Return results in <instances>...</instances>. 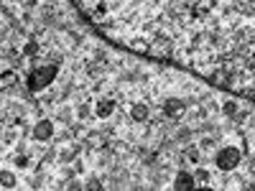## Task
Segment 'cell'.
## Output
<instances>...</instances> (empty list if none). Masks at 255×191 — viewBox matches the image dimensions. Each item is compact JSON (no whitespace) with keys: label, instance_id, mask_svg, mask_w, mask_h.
<instances>
[{"label":"cell","instance_id":"cell-3","mask_svg":"<svg viewBox=\"0 0 255 191\" xmlns=\"http://www.w3.org/2000/svg\"><path fill=\"white\" fill-rule=\"evenodd\" d=\"M125 115L133 125H145V122H151L153 110H151V104H148V99H135L125 107Z\"/></svg>","mask_w":255,"mask_h":191},{"label":"cell","instance_id":"cell-17","mask_svg":"<svg viewBox=\"0 0 255 191\" xmlns=\"http://www.w3.org/2000/svg\"><path fill=\"white\" fill-rule=\"evenodd\" d=\"M212 179H215V176H212V171H207V168H197V171H194V181H202V184H209Z\"/></svg>","mask_w":255,"mask_h":191},{"label":"cell","instance_id":"cell-13","mask_svg":"<svg viewBox=\"0 0 255 191\" xmlns=\"http://www.w3.org/2000/svg\"><path fill=\"white\" fill-rule=\"evenodd\" d=\"M84 191H108V186H105V181L100 176H87V181H84Z\"/></svg>","mask_w":255,"mask_h":191},{"label":"cell","instance_id":"cell-11","mask_svg":"<svg viewBox=\"0 0 255 191\" xmlns=\"http://www.w3.org/2000/svg\"><path fill=\"white\" fill-rule=\"evenodd\" d=\"M220 115H225V117H230V120H235V117L240 115L238 102H235V99H227V102H222V104H220Z\"/></svg>","mask_w":255,"mask_h":191},{"label":"cell","instance_id":"cell-9","mask_svg":"<svg viewBox=\"0 0 255 191\" xmlns=\"http://www.w3.org/2000/svg\"><path fill=\"white\" fill-rule=\"evenodd\" d=\"M202 151H199V145L197 143H191V145H184V151H181V158L184 161H189V163H194V166H199L202 163Z\"/></svg>","mask_w":255,"mask_h":191},{"label":"cell","instance_id":"cell-15","mask_svg":"<svg viewBox=\"0 0 255 191\" xmlns=\"http://www.w3.org/2000/svg\"><path fill=\"white\" fill-rule=\"evenodd\" d=\"M10 158H13V166H18V168H28V166H31L28 153H13Z\"/></svg>","mask_w":255,"mask_h":191},{"label":"cell","instance_id":"cell-8","mask_svg":"<svg viewBox=\"0 0 255 191\" xmlns=\"http://www.w3.org/2000/svg\"><path fill=\"white\" fill-rule=\"evenodd\" d=\"M171 191H194V174H189V171H179V174L174 176Z\"/></svg>","mask_w":255,"mask_h":191},{"label":"cell","instance_id":"cell-16","mask_svg":"<svg viewBox=\"0 0 255 191\" xmlns=\"http://www.w3.org/2000/svg\"><path fill=\"white\" fill-rule=\"evenodd\" d=\"M245 179H253L255 181V153H250L245 158Z\"/></svg>","mask_w":255,"mask_h":191},{"label":"cell","instance_id":"cell-1","mask_svg":"<svg viewBox=\"0 0 255 191\" xmlns=\"http://www.w3.org/2000/svg\"><path fill=\"white\" fill-rule=\"evenodd\" d=\"M56 74H59L56 64H41V67L31 69V74L26 79V87L31 92H46L51 84H56Z\"/></svg>","mask_w":255,"mask_h":191},{"label":"cell","instance_id":"cell-14","mask_svg":"<svg viewBox=\"0 0 255 191\" xmlns=\"http://www.w3.org/2000/svg\"><path fill=\"white\" fill-rule=\"evenodd\" d=\"M20 82V77L10 69V72H3L0 74V84H3V87H15V84Z\"/></svg>","mask_w":255,"mask_h":191},{"label":"cell","instance_id":"cell-5","mask_svg":"<svg viewBox=\"0 0 255 191\" xmlns=\"http://www.w3.org/2000/svg\"><path fill=\"white\" fill-rule=\"evenodd\" d=\"M118 110H120V99H118V97L102 95V97H97V102H95V117H97V120H110Z\"/></svg>","mask_w":255,"mask_h":191},{"label":"cell","instance_id":"cell-10","mask_svg":"<svg viewBox=\"0 0 255 191\" xmlns=\"http://www.w3.org/2000/svg\"><path fill=\"white\" fill-rule=\"evenodd\" d=\"M20 56H23V61H26V59H28V61L38 59V56H41V44H38L36 38L26 41V44H23V49H20Z\"/></svg>","mask_w":255,"mask_h":191},{"label":"cell","instance_id":"cell-2","mask_svg":"<svg viewBox=\"0 0 255 191\" xmlns=\"http://www.w3.org/2000/svg\"><path fill=\"white\" fill-rule=\"evenodd\" d=\"M215 166L220 168V171H225V174L240 168V166H243L240 148H238V145H225V148H220V151L215 153Z\"/></svg>","mask_w":255,"mask_h":191},{"label":"cell","instance_id":"cell-6","mask_svg":"<svg viewBox=\"0 0 255 191\" xmlns=\"http://www.w3.org/2000/svg\"><path fill=\"white\" fill-rule=\"evenodd\" d=\"M31 138L38 140V143H49L54 138V122L49 117H41L33 127H31Z\"/></svg>","mask_w":255,"mask_h":191},{"label":"cell","instance_id":"cell-12","mask_svg":"<svg viewBox=\"0 0 255 191\" xmlns=\"http://www.w3.org/2000/svg\"><path fill=\"white\" fill-rule=\"evenodd\" d=\"M0 186H3V189H15V186H18V176H15L13 171L0 168Z\"/></svg>","mask_w":255,"mask_h":191},{"label":"cell","instance_id":"cell-4","mask_svg":"<svg viewBox=\"0 0 255 191\" xmlns=\"http://www.w3.org/2000/svg\"><path fill=\"white\" fill-rule=\"evenodd\" d=\"M163 117L168 122H181L186 117V102L181 97H168L163 99Z\"/></svg>","mask_w":255,"mask_h":191},{"label":"cell","instance_id":"cell-7","mask_svg":"<svg viewBox=\"0 0 255 191\" xmlns=\"http://www.w3.org/2000/svg\"><path fill=\"white\" fill-rule=\"evenodd\" d=\"M79 151H82V145H79V143L67 140V145H61L59 151H56V161H59V163H74L77 156H79Z\"/></svg>","mask_w":255,"mask_h":191}]
</instances>
